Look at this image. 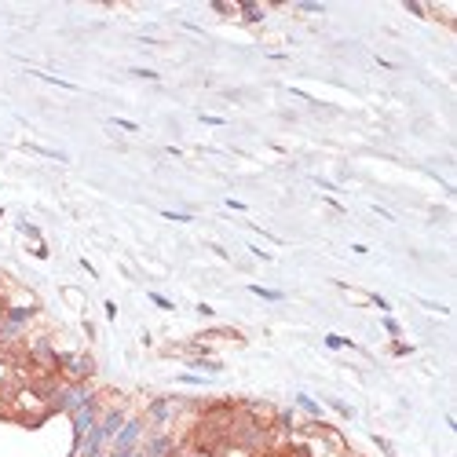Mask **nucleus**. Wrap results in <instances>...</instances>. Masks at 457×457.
Returning a JSON list of instances; mask_svg holds the SVG:
<instances>
[{"label":"nucleus","mask_w":457,"mask_h":457,"mask_svg":"<svg viewBox=\"0 0 457 457\" xmlns=\"http://www.w3.org/2000/svg\"><path fill=\"white\" fill-rule=\"evenodd\" d=\"M296 406H300L303 413H308L311 421H322V406H318V403H315L311 395H296Z\"/></svg>","instance_id":"0eeeda50"},{"label":"nucleus","mask_w":457,"mask_h":457,"mask_svg":"<svg viewBox=\"0 0 457 457\" xmlns=\"http://www.w3.org/2000/svg\"><path fill=\"white\" fill-rule=\"evenodd\" d=\"M325 344H330V347H355L352 340H344V337H333V333H330V337H325Z\"/></svg>","instance_id":"2eb2a0df"},{"label":"nucleus","mask_w":457,"mask_h":457,"mask_svg":"<svg viewBox=\"0 0 457 457\" xmlns=\"http://www.w3.org/2000/svg\"><path fill=\"white\" fill-rule=\"evenodd\" d=\"M139 453L143 457H176V439L168 432H154L150 439L139 443Z\"/></svg>","instance_id":"39448f33"},{"label":"nucleus","mask_w":457,"mask_h":457,"mask_svg":"<svg viewBox=\"0 0 457 457\" xmlns=\"http://www.w3.org/2000/svg\"><path fill=\"white\" fill-rule=\"evenodd\" d=\"M33 77H40V81H48V84H55V88H66V92H74V84H70V81H62V77H52V74H40V70H33Z\"/></svg>","instance_id":"1a4fd4ad"},{"label":"nucleus","mask_w":457,"mask_h":457,"mask_svg":"<svg viewBox=\"0 0 457 457\" xmlns=\"http://www.w3.org/2000/svg\"><path fill=\"white\" fill-rule=\"evenodd\" d=\"M391 352H395V355H413V347H410V344H399V340H395V347H391Z\"/></svg>","instance_id":"6ab92c4d"},{"label":"nucleus","mask_w":457,"mask_h":457,"mask_svg":"<svg viewBox=\"0 0 457 457\" xmlns=\"http://www.w3.org/2000/svg\"><path fill=\"white\" fill-rule=\"evenodd\" d=\"M330 406L340 413V417H352V406H347V403H340V399H330Z\"/></svg>","instance_id":"4468645a"},{"label":"nucleus","mask_w":457,"mask_h":457,"mask_svg":"<svg viewBox=\"0 0 457 457\" xmlns=\"http://www.w3.org/2000/svg\"><path fill=\"white\" fill-rule=\"evenodd\" d=\"M150 300H154V303H158V308H161V311H172V300H165L161 293H150Z\"/></svg>","instance_id":"dca6fc26"},{"label":"nucleus","mask_w":457,"mask_h":457,"mask_svg":"<svg viewBox=\"0 0 457 457\" xmlns=\"http://www.w3.org/2000/svg\"><path fill=\"white\" fill-rule=\"evenodd\" d=\"M180 410H183V403H180V399H154V403L146 406V417H143V421H146L150 428H158V432H161L172 417H176Z\"/></svg>","instance_id":"20e7f679"},{"label":"nucleus","mask_w":457,"mask_h":457,"mask_svg":"<svg viewBox=\"0 0 457 457\" xmlns=\"http://www.w3.org/2000/svg\"><path fill=\"white\" fill-rule=\"evenodd\" d=\"M384 330H388L391 337H399V322H395V318H384Z\"/></svg>","instance_id":"a211bd4d"},{"label":"nucleus","mask_w":457,"mask_h":457,"mask_svg":"<svg viewBox=\"0 0 457 457\" xmlns=\"http://www.w3.org/2000/svg\"><path fill=\"white\" fill-rule=\"evenodd\" d=\"M242 15H245V23H260V18H264V11H260V8H242Z\"/></svg>","instance_id":"f8f14e48"},{"label":"nucleus","mask_w":457,"mask_h":457,"mask_svg":"<svg viewBox=\"0 0 457 457\" xmlns=\"http://www.w3.org/2000/svg\"><path fill=\"white\" fill-rule=\"evenodd\" d=\"M0 220H4V209H0Z\"/></svg>","instance_id":"412c9836"},{"label":"nucleus","mask_w":457,"mask_h":457,"mask_svg":"<svg viewBox=\"0 0 457 457\" xmlns=\"http://www.w3.org/2000/svg\"><path fill=\"white\" fill-rule=\"evenodd\" d=\"M132 74H136V77H146V81H158V74H154V70H132Z\"/></svg>","instance_id":"aec40b11"},{"label":"nucleus","mask_w":457,"mask_h":457,"mask_svg":"<svg viewBox=\"0 0 457 457\" xmlns=\"http://www.w3.org/2000/svg\"><path fill=\"white\" fill-rule=\"evenodd\" d=\"M143 432H146V421H143V417H128V421L121 424V432L110 439V450H125V453L139 450V443H143Z\"/></svg>","instance_id":"7ed1b4c3"},{"label":"nucleus","mask_w":457,"mask_h":457,"mask_svg":"<svg viewBox=\"0 0 457 457\" xmlns=\"http://www.w3.org/2000/svg\"><path fill=\"white\" fill-rule=\"evenodd\" d=\"M128 421V413H125V406H114V410H106L103 417H99V428L106 432V439H114V435L121 432V424Z\"/></svg>","instance_id":"423d86ee"},{"label":"nucleus","mask_w":457,"mask_h":457,"mask_svg":"<svg viewBox=\"0 0 457 457\" xmlns=\"http://www.w3.org/2000/svg\"><path fill=\"white\" fill-rule=\"evenodd\" d=\"M110 125H117V128H125V132H136V121H125V117H110Z\"/></svg>","instance_id":"ddd939ff"},{"label":"nucleus","mask_w":457,"mask_h":457,"mask_svg":"<svg viewBox=\"0 0 457 457\" xmlns=\"http://www.w3.org/2000/svg\"><path fill=\"white\" fill-rule=\"evenodd\" d=\"M96 374V362L88 352H77V355H59V377L62 381H92Z\"/></svg>","instance_id":"f03ea898"},{"label":"nucleus","mask_w":457,"mask_h":457,"mask_svg":"<svg viewBox=\"0 0 457 457\" xmlns=\"http://www.w3.org/2000/svg\"><path fill=\"white\" fill-rule=\"evenodd\" d=\"M249 293H256L260 300H282L278 289H267V286H249Z\"/></svg>","instance_id":"9d476101"},{"label":"nucleus","mask_w":457,"mask_h":457,"mask_svg":"<svg viewBox=\"0 0 457 457\" xmlns=\"http://www.w3.org/2000/svg\"><path fill=\"white\" fill-rule=\"evenodd\" d=\"M26 150H33V154H40V158H52V161H66V154H59V150H48V146H26Z\"/></svg>","instance_id":"9b49d317"},{"label":"nucleus","mask_w":457,"mask_h":457,"mask_svg":"<svg viewBox=\"0 0 457 457\" xmlns=\"http://www.w3.org/2000/svg\"><path fill=\"white\" fill-rule=\"evenodd\" d=\"M165 220H176V224H190V212H165Z\"/></svg>","instance_id":"f3484780"},{"label":"nucleus","mask_w":457,"mask_h":457,"mask_svg":"<svg viewBox=\"0 0 457 457\" xmlns=\"http://www.w3.org/2000/svg\"><path fill=\"white\" fill-rule=\"evenodd\" d=\"M70 417H74V446H81V439H84V435H88V432L99 424V417H103V403H99V395H92L84 406H77Z\"/></svg>","instance_id":"f257e3e1"},{"label":"nucleus","mask_w":457,"mask_h":457,"mask_svg":"<svg viewBox=\"0 0 457 457\" xmlns=\"http://www.w3.org/2000/svg\"><path fill=\"white\" fill-rule=\"evenodd\" d=\"M190 366L194 369H205V374H220V369H224L220 362H212V359H190Z\"/></svg>","instance_id":"6e6552de"}]
</instances>
